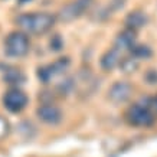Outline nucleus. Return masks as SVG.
<instances>
[{"label":"nucleus","mask_w":157,"mask_h":157,"mask_svg":"<svg viewBox=\"0 0 157 157\" xmlns=\"http://www.w3.org/2000/svg\"><path fill=\"white\" fill-rule=\"evenodd\" d=\"M51 46L53 48V51H59V49L62 48V42H61V39H59V36H55V38L51 40Z\"/></svg>","instance_id":"16"},{"label":"nucleus","mask_w":157,"mask_h":157,"mask_svg":"<svg viewBox=\"0 0 157 157\" xmlns=\"http://www.w3.org/2000/svg\"><path fill=\"white\" fill-rule=\"evenodd\" d=\"M120 68L123 69L124 74H131V72H134L138 68V59H136L133 55H130L127 58H123L121 63H120Z\"/></svg>","instance_id":"14"},{"label":"nucleus","mask_w":157,"mask_h":157,"mask_svg":"<svg viewBox=\"0 0 157 157\" xmlns=\"http://www.w3.org/2000/svg\"><path fill=\"white\" fill-rule=\"evenodd\" d=\"M114 3H118V6H123V2L124 0H113Z\"/></svg>","instance_id":"19"},{"label":"nucleus","mask_w":157,"mask_h":157,"mask_svg":"<svg viewBox=\"0 0 157 157\" xmlns=\"http://www.w3.org/2000/svg\"><path fill=\"white\" fill-rule=\"evenodd\" d=\"M56 17L46 12H33V13H23L16 17V23L25 33L42 35L53 28Z\"/></svg>","instance_id":"1"},{"label":"nucleus","mask_w":157,"mask_h":157,"mask_svg":"<svg viewBox=\"0 0 157 157\" xmlns=\"http://www.w3.org/2000/svg\"><path fill=\"white\" fill-rule=\"evenodd\" d=\"M69 58H59L53 63H48L45 67H40L38 69V78L40 79V82L48 84L55 78V76L61 75L68 69L69 67Z\"/></svg>","instance_id":"6"},{"label":"nucleus","mask_w":157,"mask_h":157,"mask_svg":"<svg viewBox=\"0 0 157 157\" xmlns=\"http://www.w3.org/2000/svg\"><path fill=\"white\" fill-rule=\"evenodd\" d=\"M94 3V0H72L59 10L58 17L62 22H72V20L81 17L86 10Z\"/></svg>","instance_id":"4"},{"label":"nucleus","mask_w":157,"mask_h":157,"mask_svg":"<svg viewBox=\"0 0 157 157\" xmlns=\"http://www.w3.org/2000/svg\"><path fill=\"white\" fill-rule=\"evenodd\" d=\"M146 79H147L148 84H157V71L156 69H150L146 75Z\"/></svg>","instance_id":"15"},{"label":"nucleus","mask_w":157,"mask_h":157,"mask_svg":"<svg viewBox=\"0 0 157 157\" xmlns=\"http://www.w3.org/2000/svg\"><path fill=\"white\" fill-rule=\"evenodd\" d=\"M3 79H5V82L9 84V85L17 86V85H20V84L25 82V75L20 69H16V68H6L5 74H3Z\"/></svg>","instance_id":"12"},{"label":"nucleus","mask_w":157,"mask_h":157,"mask_svg":"<svg viewBox=\"0 0 157 157\" xmlns=\"http://www.w3.org/2000/svg\"><path fill=\"white\" fill-rule=\"evenodd\" d=\"M30 49V40L25 32H12L5 39V53L10 58H23Z\"/></svg>","instance_id":"3"},{"label":"nucleus","mask_w":157,"mask_h":157,"mask_svg":"<svg viewBox=\"0 0 157 157\" xmlns=\"http://www.w3.org/2000/svg\"><path fill=\"white\" fill-rule=\"evenodd\" d=\"M136 45V30L125 28L123 32H120L115 39V48L120 51H130Z\"/></svg>","instance_id":"10"},{"label":"nucleus","mask_w":157,"mask_h":157,"mask_svg":"<svg viewBox=\"0 0 157 157\" xmlns=\"http://www.w3.org/2000/svg\"><path fill=\"white\" fill-rule=\"evenodd\" d=\"M150 104H151V108H153V111L157 114V95L153 98L151 101H150Z\"/></svg>","instance_id":"18"},{"label":"nucleus","mask_w":157,"mask_h":157,"mask_svg":"<svg viewBox=\"0 0 157 157\" xmlns=\"http://www.w3.org/2000/svg\"><path fill=\"white\" fill-rule=\"evenodd\" d=\"M133 94V86L128 82H115L108 90V98L114 104H124L130 100Z\"/></svg>","instance_id":"8"},{"label":"nucleus","mask_w":157,"mask_h":157,"mask_svg":"<svg viewBox=\"0 0 157 157\" xmlns=\"http://www.w3.org/2000/svg\"><path fill=\"white\" fill-rule=\"evenodd\" d=\"M3 105H5V108L7 111L17 114V113H20V111H23L26 108L28 95L22 90H19L17 86L16 88H10L3 95Z\"/></svg>","instance_id":"5"},{"label":"nucleus","mask_w":157,"mask_h":157,"mask_svg":"<svg viewBox=\"0 0 157 157\" xmlns=\"http://www.w3.org/2000/svg\"><path fill=\"white\" fill-rule=\"evenodd\" d=\"M146 23H147V16L140 10H134V12L127 14V17H125V28L133 29L136 32L138 29L144 28Z\"/></svg>","instance_id":"11"},{"label":"nucleus","mask_w":157,"mask_h":157,"mask_svg":"<svg viewBox=\"0 0 157 157\" xmlns=\"http://www.w3.org/2000/svg\"><path fill=\"white\" fill-rule=\"evenodd\" d=\"M130 53L133 55L136 59H147L151 56V49L148 48L147 45H134L133 48L130 49Z\"/></svg>","instance_id":"13"},{"label":"nucleus","mask_w":157,"mask_h":157,"mask_svg":"<svg viewBox=\"0 0 157 157\" xmlns=\"http://www.w3.org/2000/svg\"><path fill=\"white\" fill-rule=\"evenodd\" d=\"M7 127H9V125H7V121L0 117V136H5V134L7 133Z\"/></svg>","instance_id":"17"},{"label":"nucleus","mask_w":157,"mask_h":157,"mask_svg":"<svg viewBox=\"0 0 157 157\" xmlns=\"http://www.w3.org/2000/svg\"><path fill=\"white\" fill-rule=\"evenodd\" d=\"M127 121L131 125H137V127H147L153 124L156 113L153 111L151 104L150 102H136L127 109L125 113Z\"/></svg>","instance_id":"2"},{"label":"nucleus","mask_w":157,"mask_h":157,"mask_svg":"<svg viewBox=\"0 0 157 157\" xmlns=\"http://www.w3.org/2000/svg\"><path fill=\"white\" fill-rule=\"evenodd\" d=\"M36 115L39 117V120H42L43 123L49 124V125H56L62 121V111L59 107H56L52 102H43L36 109Z\"/></svg>","instance_id":"7"},{"label":"nucleus","mask_w":157,"mask_h":157,"mask_svg":"<svg viewBox=\"0 0 157 157\" xmlns=\"http://www.w3.org/2000/svg\"><path fill=\"white\" fill-rule=\"evenodd\" d=\"M121 52L123 51H120L118 48H111L108 49L107 52L101 56V68L104 69V71H113L114 68L120 67V63H121Z\"/></svg>","instance_id":"9"}]
</instances>
